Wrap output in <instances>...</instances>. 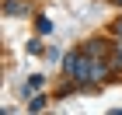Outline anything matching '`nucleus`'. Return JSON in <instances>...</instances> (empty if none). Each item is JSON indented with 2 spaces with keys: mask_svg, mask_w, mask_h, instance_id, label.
Returning a JSON list of instances; mask_svg holds the SVG:
<instances>
[{
  "mask_svg": "<svg viewBox=\"0 0 122 115\" xmlns=\"http://www.w3.org/2000/svg\"><path fill=\"white\" fill-rule=\"evenodd\" d=\"M112 4H119V7H122V0H112Z\"/></svg>",
  "mask_w": 122,
  "mask_h": 115,
  "instance_id": "39448f33",
  "label": "nucleus"
},
{
  "mask_svg": "<svg viewBox=\"0 0 122 115\" xmlns=\"http://www.w3.org/2000/svg\"><path fill=\"white\" fill-rule=\"evenodd\" d=\"M112 42H105V38H91V42H84V52L91 59H101V56H112Z\"/></svg>",
  "mask_w": 122,
  "mask_h": 115,
  "instance_id": "f257e3e1",
  "label": "nucleus"
},
{
  "mask_svg": "<svg viewBox=\"0 0 122 115\" xmlns=\"http://www.w3.org/2000/svg\"><path fill=\"white\" fill-rule=\"evenodd\" d=\"M4 14H7V18H18V14H28V4H18V0H7V4H4Z\"/></svg>",
  "mask_w": 122,
  "mask_h": 115,
  "instance_id": "f03ea898",
  "label": "nucleus"
},
{
  "mask_svg": "<svg viewBox=\"0 0 122 115\" xmlns=\"http://www.w3.org/2000/svg\"><path fill=\"white\" fill-rule=\"evenodd\" d=\"M35 28H38V35H49V31H52V21H49V18H38Z\"/></svg>",
  "mask_w": 122,
  "mask_h": 115,
  "instance_id": "7ed1b4c3",
  "label": "nucleus"
},
{
  "mask_svg": "<svg viewBox=\"0 0 122 115\" xmlns=\"http://www.w3.org/2000/svg\"><path fill=\"white\" fill-rule=\"evenodd\" d=\"M28 52H35V56L42 52V42H38V38H31V42H28Z\"/></svg>",
  "mask_w": 122,
  "mask_h": 115,
  "instance_id": "20e7f679",
  "label": "nucleus"
}]
</instances>
